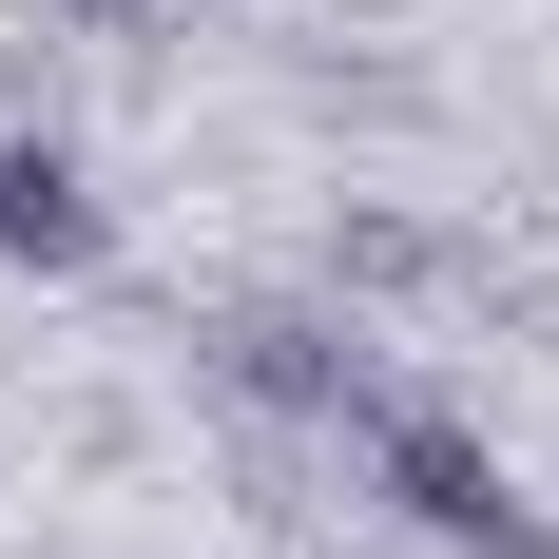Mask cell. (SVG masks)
<instances>
[{
  "label": "cell",
  "instance_id": "cell-2",
  "mask_svg": "<svg viewBox=\"0 0 559 559\" xmlns=\"http://www.w3.org/2000/svg\"><path fill=\"white\" fill-rule=\"evenodd\" d=\"M78 20H155V0H78Z\"/></svg>",
  "mask_w": 559,
  "mask_h": 559
},
{
  "label": "cell",
  "instance_id": "cell-1",
  "mask_svg": "<svg viewBox=\"0 0 559 559\" xmlns=\"http://www.w3.org/2000/svg\"><path fill=\"white\" fill-rule=\"evenodd\" d=\"M0 251H39V271H78V251H97V213H78V155H58V135H0Z\"/></svg>",
  "mask_w": 559,
  "mask_h": 559
}]
</instances>
